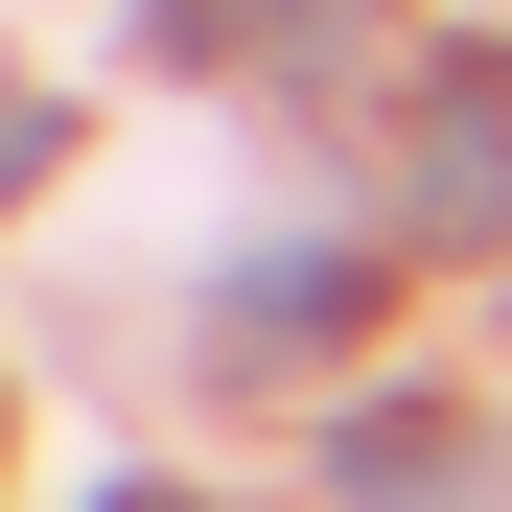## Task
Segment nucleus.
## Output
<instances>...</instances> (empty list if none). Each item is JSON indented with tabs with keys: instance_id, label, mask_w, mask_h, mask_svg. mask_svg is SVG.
<instances>
[{
	"instance_id": "obj_4",
	"label": "nucleus",
	"mask_w": 512,
	"mask_h": 512,
	"mask_svg": "<svg viewBox=\"0 0 512 512\" xmlns=\"http://www.w3.org/2000/svg\"><path fill=\"white\" fill-rule=\"evenodd\" d=\"M350 489L373 512H466V443H443V419H350Z\"/></svg>"
},
{
	"instance_id": "obj_2",
	"label": "nucleus",
	"mask_w": 512,
	"mask_h": 512,
	"mask_svg": "<svg viewBox=\"0 0 512 512\" xmlns=\"http://www.w3.org/2000/svg\"><path fill=\"white\" fill-rule=\"evenodd\" d=\"M350 326H373V256L303 233V256H256V280L210 303V350H233V373H303V350H350Z\"/></svg>"
},
{
	"instance_id": "obj_5",
	"label": "nucleus",
	"mask_w": 512,
	"mask_h": 512,
	"mask_svg": "<svg viewBox=\"0 0 512 512\" xmlns=\"http://www.w3.org/2000/svg\"><path fill=\"white\" fill-rule=\"evenodd\" d=\"M47 140H70V117H47V94H0V187H47Z\"/></svg>"
},
{
	"instance_id": "obj_6",
	"label": "nucleus",
	"mask_w": 512,
	"mask_h": 512,
	"mask_svg": "<svg viewBox=\"0 0 512 512\" xmlns=\"http://www.w3.org/2000/svg\"><path fill=\"white\" fill-rule=\"evenodd\" d=\"M94 512H187V489H94Z\"/></svg>"
},
{
	"instance_id": "obj_1",
	"label": "nucleus",
	"mask_w": 512,
	"mask_h": 512,
	"mask_svg": "<svg viewBox=\"0 0 512 512\" xmlns=\"http://www.w3.org/2000/svg\"><path fill=\"white\" fill-rule=\"evenodd\" d=\"M396 187H419V233H443V256H512V70H489V47H443V70H419Z\"/></svg>"
},
{
	"instance_id": "obj_3",
	"label": "nucleus",
	"mask_w": 512,
	"mask_h": 512,
	"mask_svg": "<svg viewBox=\"0 0 512 512\" xmlns=\"http://www.w3.org/2000/svg\"><path fill=\"white\" fill-rule=\"evenodd\" d=\"M233 47H303V70H373V0H163V70H233Z\"/></svg>"
}]
</instances>
